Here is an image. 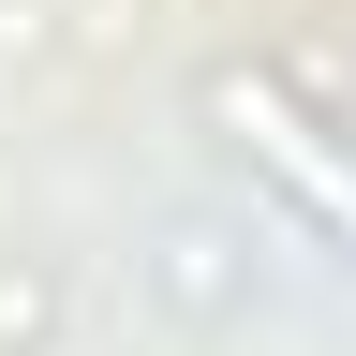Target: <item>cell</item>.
<instances>
[{"label": "cell", "instance_id": "6da1fadb", "mask_svg": "<svg viewBox=\"0 0 356 356\" xmlns=\"http://www.w3.org/2000/svg\"><path fill=\"white\" fill-rule=\"evenodd\" d=\"M238 134H252V149H267V163H282V178H297V193H312V208H327V222H341V238H356V178L327 163V134H312V119L282 104V89H238Z\"/></svg>", "mask_w": 356, "mask_h": 356}]
</instances>
